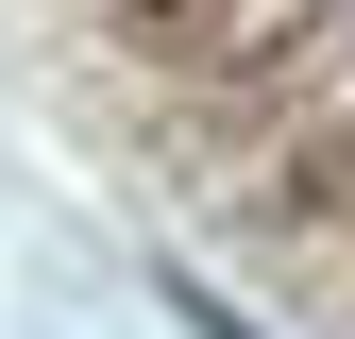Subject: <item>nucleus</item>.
Segmentation results:
<instances>
[{
    "label": "nucleus",
    "mask_w": 355,
    "mask_h": 339,
    "mask_svg": "<svg viewBox=\"0 0 355 339\" xmlns=\"http://www.w3.org/2000/svg\"><path fill=\"white\" fill-rule=\"evenodd\" d=\"M288 204H304V221H338V238H355V102H338V119H304V136H288Z\"/></svg>",
    "instance_id": "f03ea898"
},
{
    "label": "nucleus",
    "mask_w": 355,
    "mask_h": 339,
    "mask_svg": "<svg viewBox=\"0 0 355 339\" xmlns=\"http://www.w3.org/2000/svg\"><path fill=\"white\" fill-rule=\"evenodd\" d=\"M169 306H187V339H254V322H237V306H220V288H203V272L169 288Z\"/></svg>",
    "instance_id": "7ed1b4c3"
},
{
    "label": "nucleus",
    "mask_w": 355,
    "mask_h": 339,
    "mask_svg": "<svg viewBox=\"0 0 355 339\" xmlns=\"http://www.w3.org/2000/svg\"><path fill=\"white\" fill-rule=\"evenodd\" d=\"M119 17V51H153V68H220L237 51V0H102Z\"/></svg>",
    "instance_id": "f257e3e1"
}]
</instances>
